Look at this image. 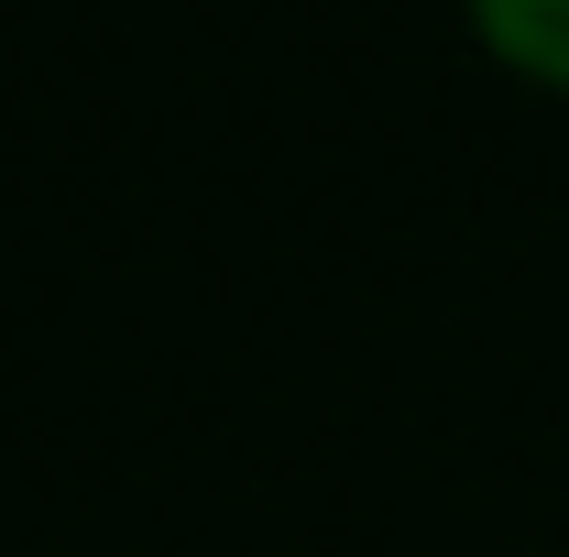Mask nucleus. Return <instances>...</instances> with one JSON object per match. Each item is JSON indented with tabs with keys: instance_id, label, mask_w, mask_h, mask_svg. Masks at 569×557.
<instances>
[{
	"instance_id": "1",
	"label": "nucleus",
	"mask_w": 569,
	"mask_h": 557,
	"mask_svg": "<svg viewBox=\"0 0 569 557\" xmlns=\"http://www.w3.org/2000/svg\"><path fill=\"white\" fill-rule=\"evenodd\" d=\"M460 11H471V33L515 77H537V88L569 99V0H460Z\"/></svg>"
}]
</instances>
